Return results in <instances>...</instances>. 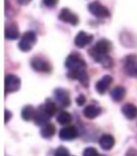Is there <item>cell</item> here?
<instances>
[{"label":"cell","instance_id":"obj_1","mask_svg":"<svg viewBox=\"0 0 137 156\" xmlns=\"http://www.w3.org/2000/svg\"><path fill=\"white\" fill-rule=\"evenodd\" d=\"M37 42V35L35 32H26L23 34V37L21 39L20 44H18V48L24 52H28L32 50V48L35 46V44Z\"/></svg>","mask_w":137,"mask_h":156},{"label":"cell","instance_id":"obj_2","mask_svg":"<svg viewBox=\"0 0 137 156\" xmlns=\"http://www.w3.org/2000/svg\"><path fill=\"white\" fill-rule=\"evenodd\" d=\"M66 67L69 69V72H77L80 69H83L85 67V62L79 54H70L68 58H66V63H65Z\"/></svg>","mask_w":137,"mask_h":156},{"label":"cell","instance_id":"obj_3","mask_svg":"<svg viewBox=\"0 0 137 156\" xmlns=\"http://www.w3.org/2000/svg\"><path fill=\"white\" fill-rule=\"evenodd\" d=\"M124 71L131 77H137V55L131 54L124 58Z\"/></svg>","mask_w":137,"mask_h":156},{"label":"cell","instance_id":"obj_4","mask_svg":"<svg viewBox=\"0 0 137 156\" xmlns=\"http://www.w3.org/2000/svg\"><path fill=\"white\" fill-rule=\"evenodd\" d=\"M21 87V79L13 74H9L5 76V89L7 93L15 92Z\"/></svg>","mask_w":137,"mask_h":156},{"label":"cell","instance_id":"obj_5","mask_svg":"<svg viewBox=\"0 0 137 156\" xmlns=\"http://www.w3.org/2000/svg\"><path fill=\"white\" fill-rule=\"evenodd\" d=\"M110 42L106 40V39H102L99 41H97V44L90 50L91 56L93 58L95 55H99V54H108V52L110 51Z\"/></svg>","mask_w":137,"mask_h":156},{"label":"cell","instance_id":"obj_6","mask_svg":"<svg viewBox=\"0 0 137 156\" xmlns=\"http://www.w3.org/2000/svg\"><path fill=\"white\" fill-rule=\"evenodd\" d=\"M89 11L93 15H95L96 17H102V19H105V17H108L109 16V11L108 9L103 5L102 3L97 2H92L89 5Z\"/></svg>","mask_w":137,"mask_h":156},{"label":"cell","instance_id":"obj_7","mask_svg":"<svg viewBox=\"0 0 137 156\" xmlns=\"http://www.w3.org/2000/svg\"><path fill=\"white\" fill-rule=\"evenodd\" d=\"M30 64H32V68H34L35 71L37 72H41V73H49V72H51V65L45 60L39 58V56H36V58H32Z\"/></svg>","mask_w":137,"mask_h":156},{"label":"cell","instance_id":"obj_8","mask_svg":"<svg viewBox=\"0 0 137 156\" xmlns=\"http://www.w3.org/2000/svg\"><path fill=\"white\" fill-rule=\"evenodd\" d=\"M78 136V130L75 126H66L62 128L59 131V138L64 141H69L74 140Z\"/></svg>","mask_w":137,"mask_h":156},{"label":"cell","instance_id":"obj_9","mask_svg":"<svg viewBox=\"0 0 137 156\" xmlns=\"http://www.w3.org/2000/svg\"><path fill=\"white\" fill-rule=\"evenodd\" d=\"M58 17L62 22L69 23V24H71V25H77L79 23L78 16H77L75 13L71 12L69 9H67V8H64V9L62 10Z\"/></svg>","mask_w":137,"mask_h":156},{"label":"cell","instance_id":"obj_10","mask_svg":"<svg viewBox=\"0 0 137 156\" xmlns=\"http://www.w3.org/2000/svg\"><path fill=\"white\" fill-rule=\"evenodd\" d=\"M93 40V36L85 32H80L75 38V44L78 48H84Z\"/></svg>","mask_w":137,"mask_h":156},{"label":"cell","instance_id":"obj_11","mask_svg":"<svg viewBox=\"0 0 137 156\" xmlns=\"http://www.w3.org/2000/svg\"><path fill=\"white\" fill-rule=\"evenodd\" d=\"M54 95L56 101L62 105L63 107H67L70 105V97L69 93L64 89H56L54 91Z\"/></svg>","mask_w":137,"mask_h":156},{"label":"cell","instance_id":"obj_12","mask_svg":"<svg viewBox=\"0 0 137 156\" xmlns=\"http://www.w3.org/2000/svg\"><path fill=\"white\" fill-rule=\"evenodd\" d=\"M111 83H112V77H111V76H109V75L104 76L103 78H100L99 80L96 83V86H95L96 91H97L99 94H104V93L108 90V88L111 85Z\"/></svg>","mask_w":137,"mask_h":156},{"label":"cell","instance_id":"obj_13","mask_svg":"<svg viewBox=\"0 0 137 156\" xmlns=\"http://www.w3.org/2000/svg\"><path fill=\"white\" fill-rule=\"evenodd\" d=\"M50 118H51V117L48 115V113L44 110L43 105H42V106H40L39 108H38V111H36V115H35L34 120H35V122L37 125H39V126H44L45 124L49 122Z\"/></svg>","mask_w":137,"mask_h":156},{"label":"cell","instance_id":"obj_14","mask_svg":"<svg viewBox=\"0 0 137 156\" xmlns=\"http://www.w3.org/2000/svg\"><path fill=\"white\" fill-rule=\"evenodd\" d=\"M115 140L111 134H103L99 139V145L103 150H110L113 147Z\"/></svg>","mask_w":137,"mask_h":156},{"label":"cell","instance_id":"obj_15","mask_svg":"<svg viewBox=\"0 0 137 156\" xmlns=\"http://www.w3.org/2000/svg\"><path fill=\"white\" fill-rule=\"evenodd\" d=\"M122 113L127 119L132 120L137 117V107L132 103H127V104L123 105Z\"/></svg>","mask_w":137,"mask_h":156},{"label":"cell","instance_id":"obj_16","mask_svg":"<svg viewBox=\"0 0 137 156\" xmlns=\"http://www.w3.org/2000/svg\"><path fill=\"white\" fill-rule=\"evenodd\" d=\"M100 107L96 106V105H88V106L84 108L83 115L89 118V119H93L95 117H97L100 114Z\"/></svg>","mask_w":137,"mask_h":156},{"label":"cell","instance_id":"obj_17","mask_svg":"<svg viewBox=\"0 0 137 156\" xmlns=\"http://www.w3.org/2000/svg\"><path fill=\"white\" fill-rule=\"evenodd\" d=\"M20 37V32H18V28L15 24H10L8 25L7 28H5V38L10 39V40H14Z\"/></svg>","mask_w":137,"mask_h":156},{"label":"cell","instance_id":"obj_18","mask_svg":"<svg viewBox=\"0 0 137 156\" xmlns=\"http://www.w3.org/2000/svg\"><path fill=\"white\" fill-rule=\"evenodd\" d=\"M125 88L122 87V86H118L111 91V98H112V100L115 101V102H120L124 99L125 97Z\"/></svg>","mask_w":137,"mask_h":156},{"label":"cell","instance_id":"obj_19","mask_svg":"<svg viewBox=\"0 0 137 156\" xmlns=\"http://www.w3.org/2000/svg\"><path fill=\"white\" fill-rule=\"evenodd\" d=\"M55 134V126L53 124H45L41 129V136H43L44 139H50Z\"/></svg>","mask_w":137,"mask_h":156},{"label":"cell","instance_id":"obj_20","mask_svg":"<svg viewBox=\"0 0 137 156\" xmlns=\"http://www.w3.org/2000/svg\"><path fill=\"white\" fill-rule=\"evenodd\" d=\"M93 58L96 62L102 64L104 67H111L112 66V60L108 54H99V55L93 56Z\"/></svg>","mask_w":137,"mask_h":156},{"label":"cell","instance_id":"obj_21","mask_svg":"<svg viewBox=\"0 0 137 156\" xmlns=\"http://www.w3.org/2000/svg\"><path fill=\"white\" fill-rule=\"evenodd\" d=\"M35 115H36V111L32 105H26L22 110V118L24 120H32L35 118Z\"/></svg>","mask_w":137,"mask_h":156},{"label":"cell","instance_id":"obj_22","mask_svg":"<svg viewBox=\"0 0 137 156\" xmlns=\"http://www.w3.org/2000/svg\"><path fill=\"white\" fill-rule=\"evenodd\" d=\"M71 120H72V117L66 111H63V112H61L57 115V122L61 125H68L70 124Z\"/></svg>","mask_w":137,"mask_h":156},{"label":"cell","instance_id":"obj_23","mask_svg":"<svg viewBox=\"0 0 137 156\" xmlns=\"http://www.w3.org/2000/svg\"><path fill=\"white\" fill-rule=\"evenodd\" d=\"M44 110H45V112L48 113V115H49L50 117H52L53 115H55V113H56V105H55V103L52 102V101L48 100L47 102L44 103L43 105Z\"/></svg>","mask_w":137,"mask_h":156},{"label":"cell","instance_id":"obj_24","mask_svg":"<svg viewBox=\"0 0 137 156\" xmlns=\"http://www.w3.org/2000/svg\"><path fill=\"white\" fill-rule=\"evenodd\" d=\"M54 156H69V151L68 149L64 147V146H59L54 153Z\"/></svg>","mask_w":137,"mask_h":156},{"label":"cell","instance_id":"obj_25","mask_svg":"<svg viewBox=\"0 0 137 156\" xmlns=\"http://www.w3.org/2000/svg\"><path fill=\"white\" fill-rule=\"evenodd\" d=\"M83 156H100V155L94 147H86L83 152Z\"/></svg>","mask_w":137,"mask_h":156},{"label":"cell","instance_id":"obj_26","mask_svg":"<svg viewBox=\"0 0 137 156\" xmlns=\"http://www.w3.org/2000/svg\"><path fill=\"white\" fill-rule=\"evenodd\" d=\"M57 2H58V0H43L44 5H45V7H48V8L55 7V5H57Z\"/></svg>","mask_w":137,"mask_h":156},{"label":"cell","instance_id":"obj_27","mask_svg":"<svg viewBox=\"0 0 137 156\" xmlns=\"http://www.w3.org/2000/svg\"><path fill=\"white\" fill-rule=\"evenodd\" d=\"M84 103H85V97H84L83 94H80L78 98H77V104L82 106Z\"/></svg>","mask_w":137,"mask_h":156},{"label":"cell","instance_id":"obj_28","mask_svg":"<svg viewBox=\"0 0 137 156\" xmlns=\"http://www.w3.org/2000/svg\"><path fill=\"white\" fill-rule=\"evenodd\" d=\"M11 117H12V114H11V112L7 110V111H5V122H8L9 120L11 119Z\"/></svg>","mask_w":137,"mask_h":156},{"label":"cell","instance_id":"obj_29","mask_svg":"<svg viewBox=\"0 0 137 156\" xmlns=\"http://www.w3.org/2000/svg\"><path fill=\"white\" fill-rule=\"evenodd\" d=\"M126 156H137V151L135 149H130L126 152Z\"/></svg>","mask_w":137,"mask_h":156},{"label":"cell","instance_id":"obj_30","mask_svg":"<svg viewBox=\"0 0 137 156\" xmlns=\"http://www.w3.org/2000/svg\"><path fill=\"white\" fill-rule=\"evenodd\" d=\"M32 0H17V2L20 3L21 5H28V3L30 2Z\"/></svg>","mask_w":137,"mask_h":156},{"label":"cell","instance_id":"obj_31","mask_svg":"<svg viewBox=\"0 0 137 156\" xmlns=\"http://www.w3.org/2000/svg\"><path fill=\"white\" fill-rule=\"evenodd\" d=\"M100 156H103V155H100Z\"/></svg>","mask_w":137,"mask_h":156}]
</instances>
